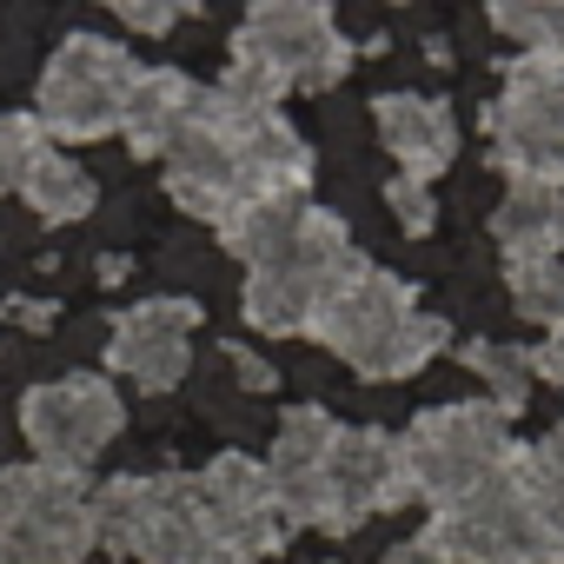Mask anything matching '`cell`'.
<instances>
[{"label": "cell", "mask_w": 564, "mask_h": 564, "mask_svg": "<svg viewBox=\"0 0 564 564\" xmlns=\"http://www.w3.org/2000/svg\"><path fill=\"white\" fill-rule=\"evenodd\" d=\"M306 339H319L333 359H346L359 379L399 386L412 372H425L445 346H452V319L425 313L419 293L386 265H359L346 286L326 300V313L306 326Z\"/></svg>", "instance_id": "obj_1"}, {"label": "cell", "mask_w": 564, "mask_h": 564, "mask_svg": "<svg viewBox=\"0 0 564 564\" xmlns=\"http://www.w3.org/2000/svg\"><path fill=\"white\" fill-rule=\"evenodd\" d=\"M94 544L140 564H252L239 544L213 531L199 485L186 471L107 478L94 491Z\"/></svg>", "instance_id": "obj_2"}, {"label": "cell", "mask_w": 564, "mask_h": 564, "mask_svg": "<svg viewBox=\"0 0 564 564\" xmlns=\"http://www.w3.org/2000/svg\"><path fill=\"white\" fill-rule=\"evenodd\" d=\"M359 265L366 259H359L346 219L326 213V206H306V219H300V232L286 246L265 252L259 265H246L239 319L252 333H265V339H293V333H306L326 313V300L346 286Z\"/></svg>", "instance_id": "obj_3"}, {"label": "cell", "mask_w": 564, "mask_h": 564, "mask_svg": "<svg viewBox=\"0 0 564 564\" xmlns=\"http://www.w3.org/2000/svg\"><path fill=\"white\" fill-rule=\"evenodd\" d=\"M392 445H399V471H405L412 505L445 511V505H458L471 485H485L491 471H505L524 438H518L511 419H498L485 399H458V405L419 412Z\"/></svg>", "instance_id": "obj_4"}, {"label": "cell", "mask_w": 564, "mask_h": 564, "mask_svg": "<svg viewBox=\"0 0 564 564\" xmlns=\"http://www.w3.org/2000/svg\"><path fill=\"white\" fill-rule=\"evenodd\" d=\"M412 544L425 551V564H564V544L544 531V518L524 498L518 452L505 471L471 485L458 505L432 511Z\"/></svg>", "instance_id": "obj_5"}, {"label": "cell", "mask_w": 564, "mask_h": 564, "mask_svg": "<svg viewBox=\"0 0 564 564\" xmlns=\"http://www.w3.org/2000/svg\"><path fill=\"white\" fill-rule=\"evenodd\" d=\"M133 80H140V61L120 41H107V34H67L61 54L41 74V94L28 107V120L41 127L47 147H94V140L120 133Z\"/></svg>", "instance_id": "obj_6"}, {"label": "cell", "mask_w": 564, "mask_h": 564, "mask_svg": "<svg viewBox=\"0 0 564 564\" xmlns=\"http://www.w3.org/2000/svg\"><path fill=\"white\" fill-rule=\"evenodd\" d=\"M232 67L259 74L279 100L286 94H326L352 74V41L339 34V21L313 0H272V8H252L232 34Z\"/></svg>", "instance_id": "obj_7"}, {"label": "cell", "mask_w": 564, "mask_h": 564, "mask_svg": "<svg viewBox=\"0 0 564 564\" xmlns=\"http://www.w3.org/2000/svg\"><path fill=\"white\" fill-rule=\"evenodd\" d=\"M485 147L505 186H557L564 193V67L511 54L505 87L485 113Z\"/></svg>", "instance_id": "obj_8"}, {"label": "cell", "mask_w": 564, "mask_h": 564, "mask_svg": "<svg viewBox=\"0 0 564 564\" xmlns=\"http://www.w3.org/2000/svg\"><path fill=\"white\" fill-rule=\"evenodd\" d=\"M0 538L34 564H80L94 544V485L87 471L8 465L0 471Z\"/></svg>", "instance_id": "obj_9"}, {"label": "cell", "mask_w": 564, "mask_h": 564, "mask_svg": "<svg viewBox=\"0 0 564 564\" xmlns=\"http://www.w3.org/2000/svg\"><path fill=\"white\" fill-rule=\"evenodd\" d=\"M127 425V405L113 392V379L100 372H74V379H47L21 399V432L34 445V465L54 471H87Z\"/></svg>", "instance_id": "obj_10"}, {"label": "cell", "mask_w": 564, "mask_h": 564, "mask_svg": "<svg viewBox=\"0 0 564 564\" xmlns=\"http://www.w3.org/2000/svg\"><path fill=\"white\" fill-rule=\"evenodd\" d=\"M399 505H412V491H405L392 432H379V425H339L333 432V452H326V471H319L313 531L352 538L359 524H372V518H386Z\"/></svg>", "instance_id": "obj_11"}, {"label": "cell", "mask_w": 564, "mask_h": 564, "mask_svg": "<svg viewBox=\"0 0 564 564\" xmlns=\"http://www.w3.org/2000/svg\"><path fill=\"white\" fill-rule=\"evenodd\" d=\"M199 319V300H140L107 333V372L133 379V392H173L193 366Z\"/></svg>", "instance_id": "obj_12"}, {"label": "cell", "mask_w": 564, "mask_h": 564, "mask_svg": "<svg viewBox=\"0 0 564 564\" xmlns=\"http://www.w3.org/2000/svg\"><path fill=\"white\" fill-rule=\"evenodd\" d=\"M193 485H199V505H206L213 531L226 544H239L252 564L272 557V551H286V524H279V511H272V485H265V465L259 458L219 452Z\"/></svg>", "instance_id": "obj_13"}, {"label": "cell", "mask_w": 564, "mask_h": 564, "mask_svg": "<svg viewBox=\"0 0 564 564\" xmlns=\"http://www.w3.org/2000/svg\"><path fill=\"white\" fill-rule=\"evenodd\" d=\"M333 432H339V419H333L326 405H293L286 419H279L272 452L259 458V465H265V485H272V511H279V524H286V538H293V531H313L319 471H326Z\"/></svg>", "instance_id": "obj_14"}, {"label": "cell", "mask_w": 564, "mask_h": 564, "mask_svg": "<svg viewBox=\"0 0 564 564\" xmlns=\"http://www.w3.org/2000/svg\"><path fill=\"white\" fill-rule=\"evenodd\" d=\"M372 127H379V147L399 160V180L432 186V180L458 160V113H452V100H432V94H386V100L372 107Z\"/></svg>", "instance_id": "obj_15"}, {"label": "cell", "mask_w": 564, "mask_h": 564, "mask_svg": "<svg viewBox=\"0 0 564 564\" xmlns=\"http://www.w3.org/2000/svg\"><path fill=\"white\" fill-rule=\"evenodd\" d=\"M199 113H206V80H193L180 67H140L127 113H120V140L140 160H160L186 127H199Z\"/></svg>", "instance_id": "obj_16"}, {"label": "cell", "mask_w": 564, "mask_h": 564, "mask_svg": "<svg viewBox=\"0 0 564 564\" xmlns=\"http://www.w3.org/2000/svg\"><path fill=\"white\" fill-rule=\"evenodd\" d=\"M491 239H498L505 265L564 259V193L557 186H505V199L491 213Z\"/></svg>", "instance_id": "obj_17"}, {"label": "cell", "mask_w": 564, "mask_h": 564, "mask_svg": "<svg viewBox=\"0 0 564 564\" xmlns=\"http://www.w3.org/2000/svg\"><path fill=\"white\" fill-rule=\"evenodd\" d=\"M14 193L34 206V219H41V226H74V219H87V213H94V199H100L94 173H87L80 160H67L61 147H41V153L28 160V173H21V186H14Z\"/></svg>", "instance_id": "obj_18"}, {"label": "cell", "mask_w": 564, "mask_h": 564, "mask_svg": "<svg viewBox=\"0 0 564 564\" xmlns=\"http://www.w3.org/2000/svg\"><path fill=\"white\" fill-rule=\"evenodd\" d=\"M458 359H465V372H478V386H485V405L498 412V419H511L518 425V412L531 405V346H491V339H471V346H458Z\"/></svg>", "instance_id": "obj_19"}, {"label": "cell", "mask_w": 564, "mask_h": 564, "mask_svg": "<svg viewBox=\"0 0 564 564\" xmlns=\"http://www.w3.org/2000/svg\"><path fill=\"white\" fill-rule=\"evenodd\" d=\"M518 478H524V498L544 518V531L564 544V419L538 445H518Z\"/></svg>", "instance_id": "obj_20"}, {"label": "cell", "mask_w": 564, "mask_h": 564, "mask_svg": "<svg viewBox=\"0 0 564 564\" xmlns=\"http://www.w3.org/2000/svg\"><path fill=\"white\" fill-rule=\"evenodd\" d=\"M491 28L518 41V54L564 67V0H531V8H491Z\"/></svg>", "instance_id": "obj_21"}, {"label": "cell", "mask_w": 564, "mask_h": 564, "mask_svg": "<svg viewBox=\"0 0 564 564\" xmlns=\"http://www.w3.org/2000/svg\"><path fill=\"white\" fill-rule=\"evenodd\" d=\"M505 293H511L518 319L557 326V319H564V259H531V265H505Z\"/></svg>", "instance_id": "obj_22"}, {"label": "cell", "mask_w": 564, "mask_h": 564, "mask_svg": "<svg viewBox=\"0 0 564 564\" xmlns=\"http://www.w3.org/2000/svg\"><path fill=\"white\" fill-rule=\"evenodd\" d=\"M41 147H47V140H41V127H34L28 113H0V193L21 186V173H28V160H34Z\"/></svg>", "instance_id": "obj_23"}, {"label": "cell", "mask_w": 564, "mask_h": 564, "mask_svg": "<svg viewBox=\"0 0 564 564\" xmlns=\"http://www.w3.org/2000/svg\"><path fill=\"white\" fill-rule=\"evenodd\" d=\"M386 206L399 213V232L405 239H425L432 226H438V206H432V186H419V180H386Z\"/></svg>", "instance_id": "obj_24"}, {"label": "cell", "mask_w": 564, "mask_h": 564, "mask_svg": "<svg viewBox=\"0 0 564 564\" xmlns=\"http://www.w3.org/2000/svg\"><path fill=\"white\" fill-rule=\"evenodd\" d=\"M186 14H193V8H140V0H120V21H127L133 34H173Z\"/></svg>", "instance_id": "obj_25"}, {"label": "cell", "mask_w": 564, "mask_h": 564, "mask_svg": "<svg viewBox=\"0 0 564 564\" xmlns=\"http://www.w3.org/2000/svg\"><path fill=\"white\" fill-rule=\"evenodd\" d=\"M226 366H232V379H239L246 392H272V386H279V372H272L259 352H246V346H226Z\"/></svg>", "instance_id": "obj_26"}, {"label": "cell", "mask_w": 564, "mask_h": 564, "mask_svg": "<svg viewBox=\"0 0 564 564\" xmlns=\"http://www.w3.org/2000/svg\"><path fill=\"white\" fill-rule=\"evenodd\" d=\"M531 372H538L544 386H557V379H564V319H557V326H544V346L531 352Z\"/></svg>", "instance_id": "obj_27"}, {"label": "cell", "mask_w": 564, "mask_h": 564, "mask_svg": "<svg viewBox=\"0 0 564 564\" xmlns=\"http://www.w3.org/2000/svg\"><path fill=\"white\" fill-rule=\"evenodd\" d=\"M0 313H8V319H21L28 333H54V300H8Z\"/></svg>", "instance_id": "obj_28"}, {"label": "cell", "mask_w": 564, "mask_h": 564, "mask_svg": "<svg viewBox=\"0 0 564 564\" xmlns=\"http://www.w3.org/2000/svg\"><path fill=\"white\" fill-rule=\"evenodd\" d=\"M386 564H425V551L405 538V544H392V551H386Z\"/></svg>", "instance_id": "obj_29"}]
</instances>
